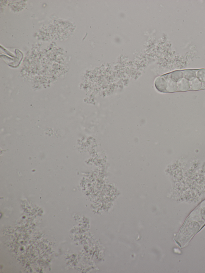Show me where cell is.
<instances>
[{"label":"cell","instance_id":"6da1fadb","mask_svg":"<svg viewBox=\"0 0 205 273\" xmlns=\"http://www.w3.org/2000/svg\"><path fill=\"white\" fill-rule=\"evenodd\" d=\"M156 89L162 93L205 89V69L177 71L157 77Z\"/></svg>","mask_w":205,"mask_h":273},{"label":"cell","instance_id":"7a4b0ae2","mask_svg":"<svg viewBox=\"0 0 205 273\" xmlns=\"http://www.w3.org/2000/svg\"><path fill=\"white\" fill-rule=\"evenodd\" d=\"M205 225V200L192 212L186 219L180 233L175 238L176 242L180 246H184Z\"/></svg>","mask_w":205,"mask_h":273}]
</instances>
